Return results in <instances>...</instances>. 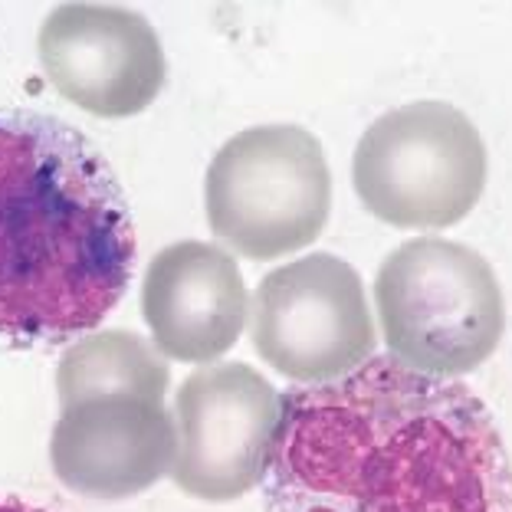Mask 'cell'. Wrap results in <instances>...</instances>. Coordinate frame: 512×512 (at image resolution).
<instances>
[{
    "label": "cell",
    "instance_id": "6da1fadb",
    "mask_svg": "<svg viewBox=\"0 0 512 512\" xmlns=\"http://www.w3.org/2000/svg\"><path fill=\"white\" fill-rule=\"evenodd\" d=\"M266 512H512V460L476 391L391 355L279 394Z\"/></svg>",
    "mask_w": 512,
    "mask_h": 512
},
{
    "label": "cell",
    "instance_id": "7a4b0ae2",
    "mask_svg": "<svg viewBox=\"0 0 512 512\" xmlns=\"http://www.w3.org/2000/svg\"><path fill=\"white\" fill-rule=\"evenodd\" d=\"M135 256L109 158L56 115L0 109V348L92 332L132 286Z\"/></svg>",
    "mask_w": 512,
    "mask_h": 512
},
{
    "label": "cell",
    "instance_id": "3957f363",
    "mask_svg": "<svg viewBox=\"0 0 512 512\" xmlns=\"http://www.w3.org/2000/svg\"><path fill=\"white\" fill-rule=\"evenodd\" d=\"M375 306L391 358L427 375H467L503 339V289L467 243L414 237L384 256Z\"/></svg>",
    "mask_w": 512,
    "mask_h": 512
},
{
    "label": "cell",
    "instance_id": "277c9868",
    "mask_svg": "<svg viewBox=\"0 0 512 512\" xmlns=\"http://www.w3.org/2000/svg\"><path fill=\"white\" fill-rule=\"evenodd\" d=\"M214 237L247 260H276L316 243L332 211L322 142L299 125H253L227 138L204 178Z\"/></svg>",
    "mask_w": 512,
    "mask_h": 512
},
{
    "label": "cell",
    "instance_id": "5b68a950",
    "mask_svg": "<svg viewBox=\"0 0 512 512\" xmlns=\"http://www.w3.org/2000/svg\"><path fill=\"white\" fill-rule=\"evenodd\" d=\"M352 184L362 207L398 230H444L467 217L486 188V145L450 102H407L358 138Z\"/></svg>",
    "mask_w": 512,
    "mask_h": 512
},
{
    "label": "cell",
    "instance_id": "8992f818",
    "mask_svg": "<svg viewBox=\"0 0 512 512\" xmlns=\"http://www.w3.org/2000/svg\"><path fill=\"white\" fill-rule=\"evenodd\" d=\"M250 335L266 365L309 388L352 375L375 348L362 276L332 253L276 266L253 293Z\"/></svg>",
    "mask_w": 512,
    "mask_h": 512
},
{
    "label": "cell",
    "instance_id": "52a82bcc",
    "mask_svg": "<svg viewBox=\"0 0 512 512\" xmlns=\"http://www.w3.org/2000/svg\"><path fill=\"white\" fill-rule=\"evenodd\" d=\"M171 480L204 503L250 493L270 467L279 394L260 371L240 362L197 368L174 398Z\"/></svg>",
    "mask_w": 512,
    "mask_h": 512
},
{
    "label": "cell",
    "instance_id": "ba28073f",
    "mask_svg": "<svg viewBox=\"0 0 512 512\" xmlns=\"http://www.w3.org/2000/svg\"><path fill=\"white\" fill-rule=\"evenodd\" d=\"M37 53L63 99L96 119L145 112L165 86V50L135 10L63 4L46 14Z\"/></svg>",
    "mask_w": 512,
    "mask_h": 512
},
{
    "label": "cell",
    "instance_id": "9c48e42d",
    "mask_svg": "<svg viewBox=\"0 0 512 512\" xmlns=\"http://www.w3.org/2000/svg\"><path fill=\"white\" fill-rule=\"evenodd\" d=\"M178 430L165 404L96 398L63 407L50 434V467L69 493L132 499L171 473Z\"/></svg>",
    "mask_w": 512,
    "mask_h": 512
},
{
    "label": "cell",
    "instance_id": "30bf717a",
    "mask_svg": "<svg viewBox=\"0 0 512 512\" xmlns=\"http://www.w3.org/2000/svg\"><path fill=\"white\" fill-rule=\"evenodd\" d=\"M250 296L237 260L217 243L181 240L151 256L142 316L151 345L174 362H214L237 345Z\"/></svg>",
    "mask_w": 512,
    "mask_h": 512
},
{
    "label": "cell",
    "instance_id": "8fae6325",
    "mask_svg": "<svg viewBox=\"0 0 512 512\" xmlns=\"http://www.w3.org/2000/svg\"><path fill=\"white\" fill-rule=\"evenodd\" d=\"M171 371L155 345L135 332H89L73 342L56 368V394L63 407L96 398L165 401Z\"/></svg>",
    "mask_w": 512,
    "mask_h": 512
},
{
    "label": "cell",
    "instance_id": "7c38bea8",
    "mask_svg": "<svg viewBox=\"0 0 512 512\" xmlns=\"http://www.w3.org/2000/svg\"><path fill=\"white\" fill-rule=\"evenodd\" d=\"M0 512H50V509L27 503V499H17V496H0Z\"/></svg>",
    "mask_w": 512,
    "mask_h": 512
}]
</instances>
